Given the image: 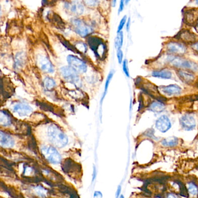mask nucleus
Returning a JSON list of instances; mask_svg holds the SVG:
<instances>
[{
  "mask_svg": "<svg viewBox=\"0 0 198 198\" xmlns=\"http://www.w3.org/2000/svg\"><path fill=\"white\" fill-rule=\"evenodd\" d=\"M47 134L50 141L56 147L63 148L68 143V137L57 125L51 124L48 128Z\"/></svg>",
  "mask_w": 198,
  "mask_h": 198,
  "instance_id": "f257e3e1",
  "label": "nucleus"
},
{
  "mask_svg": "<svg viewBox=\"0 0 198 198\" xmlns=\"http://www.w3.org/2000/svg\"><path fill=\"white\" fill-rule=\"evenodd\" d=\"M87 43L90 49L98 59L103 60L106 58L108 52L107 45L103 39L97 36H89Z\"/></svg>",
  "mask_w": 198,
  "mask_h": 198,
  "instance_id": "f03ea898",
  "label": "nucleus"
},
{
  "mask_svg": "<svg viewBox=\"0 0 198 198\" xmlns=\"http://www.w3.org/2000/svg\"><path fill=\"white\" fill-rule=\"evenodd\" d=\"M71 23L74 31L81 37H86L93 31V27L79 18H74L71 20Z\"/></svg>",
  "mask_w": 198,
  "mask_h": 198,
  "instance_id": "7ed1b4c3",
  "label": "nucleus"
},
{
  "mask_svg": "<svg viewBox=\"0 0 198 198\" xmlns=\"http://www.w3.org/2000/svg\"><path fill=\"white\" fill-rule=\"evenodd\" d=\"M42 154L50 163L54 164L60 163L62 157L57 149L51 146H43L41 149Z\"/></svg>",
  "mask_w": 198,
  "mask_h": 198,
  "instance_id": "20e7f679",
  "label": "nucleus"
},
{
  "mask_svg": "<svg viewBox=\"0 0 198 198\" xmlns=\"http://www.w3.org/2000/svg\"><path fill=\"white\" fill-rule=\"evenodd\" d=\"M69 66L75 70L77 73H84L87 70V66L83 60H80L76 56L69 55L67 57Z\"/></svg>",
  "mask_w": 198,
  "mask_h": 198,
  "instance_id": "39448f33",
  "label": "nucleus"
},
{
  "mask_svg": "<svg viewBox=\"0 0 198 198\" xmlns=\"http://www.w3.org/2000/svg\"><path fill=\"white\" fill-rule=\"evenodd\" d=\"M60 74L65 80L72 84H79L80 78L78 73L70 66H64L60 69Z\"/></svg>",
  "mask_w": 198,
  "mask_h": 198,
  "instance_id": "423d86ee",
  "label": "nucleus"
},
{
  "mask_svg": "<svg viewBox=\"0 0 198 198\" xmlns=\"http://www.w3.org/2000/svg\"><path fill=\"white\" fill-rule=\"evenodd\" d=\"M169 62L174 66L178 68L187 69H196L197 65L188 60H184L177 56H171L168 58Z\"/></svg>",
  "mask_w": 198,
  "mask_h": 198,
  "instance_id": "0eeeda50",
  "label": "nucleus"
},
{
  "mask_svg": "<svg viewBox=\"0 0 198 198\" xmlns=\"http://www.w3.org/2000/svg\"><path fill=\"white\" fill-rule=\"evenodd\" d=\"M37 62L40 69L45 73H52L54 72V65L47 56L39 55L37 56Z\"/></svg>",
  "mask_w": 198,
  "mask_h": 198,
  "instance_id": "6e6552de",
  "label": "nucleus"
},
{
  "mask_svg": "<svg viewBox=\"0 0 198 198\" xmlns=\"http://www.w3.org/2000/svg\"><path fill=\"white\" fill-rule=\"evenodd\" d=\"M64 8L70 14L75 15H81L84 10L83 5L77 1H66L64 3Z\"/></svg>",
  "mask_w": 198,
  "mask_h": 198,
  "instance_id": "1a4fd4ad",
  "label": "nucleus"
},
{
  "mask_svg": "<svg viewBox=\"0 0 198 198\" xmlns=\"http://www.w3.org/2000/svg\"><path fill=\"white\" fill-rule=\"evenodd\" d=\"M179 123L185 131H191L196 126V120L191 114H185L179 119Z\"/></svg>",
  "mask_w": 198,
  "mask_h": 198,
  "instance_id": "9d476101",
  "label": "nucleus"
},
{
  "mask_svg": "<svg viewBox=\"0 0 198 198\" xmlns=\"http://www.w3.org/2000/svg\"><path fill=\"white\" fill-rule=\"evenodd\" d=\"M155 126L159 131L164 133L171 129V123L167 116L162 115L156 121Z\"/></svg>",
  "mask_w": 198,
  "mask_h": 198,
  "instance_id": "9b49d317",
  "label": "nucleus"
},
{
  "mask_svg": "<svg viewBox=\"0 0 198 198\" xmlns=\"http://www.w3.org/2000/svg\"><path fill=\"white\" fill-rule=\"evenodd\" d=\"M146 94L149 95L151 97L156 99L159 101L162 102L164 100L163 97L159 94V92L158 90L157 87L151 83L144 84V85L142 87V89Z\"/></svg>",
  "mask_w": 198,
  "mask_h": 198,
  "instance_id": "f8f14e48",
  "label": "nucleus"
},
{
  "mask_svg": "<svg viewBox=\"0 0 198 198\" xmlns=\"http://www.w3.org/2000/svg\"><path fill=\"white\" fill-rule=\"evenodd\" d=\"M14 112L21 117L27 116L33 112V109L30 105L25 103H18L13 107Z\"/></svg>",
  "mask_w": 198,
  "mask_h": 198,
  "instance_id": "ddd939ff",
  "label": "nucleus"
},
{
  "mask_svg": "<svg viewBox=\"0 0 198 198\" xmlns=\"http://www.w3.org/2000/svg\"><path fill=\"white\" fill-rule=\"evenodd\" d=\"M167 50L169 52L174 54H184L187 51L186 47L183 44L176 41L168 43L167 44Z\"/></svg>",
  "mask_w": 198,
  "mask_h": 198,
  "instance_id": "4468645a",
  "label": "nucleus"
},
{
  "mask_svg": "<svg viewBox=\"0 0 198 198\" xmlns=\"http://www.w3.org/2000/svg\"><path fill=\"white\" fill-rule=\"evenodd\" d=\"M0 145L2 147L12 148L15 145V141L9 134L1 131L0 132Z\"/></svg>",
  "mask_w": 198,
  "mask_h": 198,
  "instance_id": "2eb2a0df",
  "label": "nucleus"
},
{
  "mask_svg": "<svg viewBox=\"0 0 198 198\" xmlns=\"http://www.w3.org/2000/svg\"><path fill=\"white\" fill-rule=\"evenodd\" d=\"M184 19L188 25L195 24L198 21V9H191L185 12Z\"/></svg>",
  "mask_w": 198,
  "mask_h": 198,
  "instance_id": "dca6fc26",
  "label": "nucleus"
},
{
  "mask_svg": "<svg viewBox=\"0 0 198 198\" xmlns=\"http://www.w3.org/2000/svg\"><path fill=\"white\" fill-rule=\"evenodd\" d=\"M160 89L163 93L169 96L181 94L182 91L181 88L177 84H170L167 86H162Z\"/></svg>",
  "mask_w": 198,
  "mask_h": 198,
  "instance_id": "f3484780",
  "label": "nucleus"
},
{
  "mask_svg": "<svg viewBox=\"0 0 198 198\" xmlns=\"http://www.w3.org/2000/svg\"><path fill=\"white\" fill-rule=\"evenodd\" d=\"M177 74L180 80L187 84L192 83L195 79V76L192 73L183 70H178L177 71Z\"/></svg>",
  "mask_w": 198,
  "mask_h": 198,
  "instance_id": "a211bd4d",
  "label": "nucleus"
},
{
  "mask_svg": "<svg viewBox=\"0 0 198 198\" xmlns=\"http://www.w3.org/2000/svg\"><path fill=\"white\" fill-rule=\"evenodd\" d=\"M179 35V39H181L186 43H194L196 40V36L190 31L184 30L183 32H180Z\"/></svg>",
  "mask_w": 198,
  "mask_h": 198,
  "instance_id": "6ab92c4d",
  "label": "nucleus"
},
{
  "mask_svg": "<svg viewBox=\"0 0 198 198\" xmlns=\"http://www.w3.org/2000/svg\"><path fill=\"white\" fill-rule=\"evenodd\" d=\"M165 108V106L162 102L160 101H154L152 102L149 106L148 109L151 112L159 113L162 112Z\"/></svg>",
  "mask_w": 198,
  "mask_h": 198,
  "instance_id": "aec40b11",
  "label": "nucleus"
},
{
  "mask_svg": "<svg viewBox=\"0 0 198 198\" xmlns=\"http://www.w3.org/2000/svg\"><path fill=\"white\" fill-rule=\"evenodd\" d=\"M152 76L155 77L161 78L164 79H170L172 77V73L167 69L154 71L152 73Z\"/></svg>",
  "mask_w": 198,
  "mask_h": 198,
  "instance_id": "412c9836",
  "label": "nucleus"
},
{
  "mask_svg": "<svg viewBox=\"0 0 198 198\" xmlns=\"http://www.w3.org/2000/svg\"><path fill=\"white\" fill-rule=\"evenodd\" d=\"M48 19H50L51 22L52 23V24H54L56 27H58L59 29H62L64 28V23L62 19V18L57 14H52V15H50V18H49Z\"/></svg>",
  "mask_w": 198,
  "mask_h": 198,
  "instance_id": "4be33fe9",
  "label": "nucleus"
},
{
  "mask_svg": "<svg viewBox=\"0 0 198 198\" xmlns=\"http://www.w3.org/2000/svg\"><path fill=\"white\" fill-rule=\"evenodd\" d=\"M0 123L3 126H9L12 123V119L10 114L6 110H2L1 111Z\"/></svg>",
  "mask_w": 198,
  "mask_h": 198,
  "instance_id": "5701e85b",
  "label": "nucleus"
},
{
  "mask_svg": "<svg viewBox=\"0 0 198 198\" xmlns=\"http://www.w3.org/2000/svg\"><path fill=\"white\" fill-rule=\"evenodd\" d=\"M162 145L166 147H174L178 144V139L175 137H170L162 141Z\"/></svg>",
  "mask_w": 198,
  "mask_h": 198,
  "instance_id": "b1692460",
  "label": "nucleus"
},
{
  "mask_svg": "<svg viewBox=\"0 0 198 198\" xmlns=\"http://www.w3.org/2000/svg\"><path fill=\"white\" fill-rule=\"evenodd\" d=\"M57 36H58V38L60 39L61 43L64 45L66 48H67L68 50H70L71 51L73 52L74 53L78 54H81L80 51L77 50V48L75 47V46L71 44L68 40H66L64 38V37H62V35H58Z\"/></svg>",
  "mask_w": 198,
  "mask_h": 198,
  "instance_id": "393cba45",
  "label": "nucleus"
},
{
  "mask_svg": "<svg viewBox=\"0 0 198 198\" xmlns=\"http://www.w3.org/2000/svg\"><path fill=\"white\" fill-rule=\"evenodd\" d=\"M113 74H114V71H113V70L110 71L109 74H108V77H107V78H106V81H105V84L104 92V94L102 95V98H101V105H102V101H103V100L104 99L106 95L107 94L108 89V88H109V84H110V83L111 80L112 79L113 77Z\"/></svg>",
  "mask_w": 198,
  "mask_h": 198,
  "instance_id": "a878e982",
  "label": "nucleus"
},
{
  "mask_svg": "<svg viewBox=\"0 0 198 198\" xmlns=\"http://www.w3.org/2000/svg\"><path fill=\"white\" fill-rule=\"evenodd\" d=\"M45 89L47 90L54 89L56 87V82L54 80L50 77H46L43 81Z\"/></svg>",
  "mask_w": 198,
  "mask_h": 198,
  "instance_id": "bb28decb",
  "label": "nucleus"
},
{
  "mask_svg": "<svg viewBox=\"0 0 198 198\" xmlns=\"http://www.w3.org/2000/svg\"><path fill=\"white\" fill-rule=\"evenodd\" d=\"M123 33L122 31L118 33L114 41V45L117 50L121 49L123 44Z\"/></svg>",
  "mask_w": 198,
  "mask_h": 198,
  "instance_id": "cd10ccee",
  "label": "nucleus"
},
{
  "mask_svg": "<svg viewBox=\"0 0 198 198\" xmlns=\"http://www.w3.org/2000/svg\"><path fill=\"white\" fill-rule=\"evenodd\" d=\"M34 191L35 194L40 198H45L47 196V191L41 186H37L35 187Z\"/></svg>",
  "mask_w": 198,
  "mask_h": 198,
  "instance_id": "c85d7f7f",
  "label": "nucleus"
},
{
  "mask_svg": "<svg viewBox=\"0 0 198 198\" xmlns=\"http://www.w3.org/2000/svg\"><path fill=\"white\" fill-rule=\"evenodd\" d=\"M188 189L189 193L192 196H196L198 194V187L195 184L192 183L188 184Z\"/></svg>",
  "mask_w": 198,
  "mask_h": 198,
  "instance_id": "c756f323",
  "label": "nucleus"
},
{
  "mask_svg": "<svg viewBox=\"0 0 198 198\" xmlns=\"http://www.w3.org/2000/svg\"><path fill=\"white\" fill-rule=\"evenodd\" d=\"M39 105L40 106V108L44 110L53 112L54 109V107L51 105L45 103V102H39Z\"/></svg>",
  "mask_w": 198,
  "mask_h": 198,
  "instance_id": "7c9ffc66",
  "label": "nucleus"
},
{
  "mask_svg": "<svg viewBox=\"0 0 198 198\" xmlns=\"http://www.w3.org/2000/svg\"><path fill=\"white\" fill-rule=\"evenodd\" d=\"M20 54L21 53L18 54L16 56V66L18 67H20L23 64V61H22L20 60H25V56L23 55H20Z\"/></svg>",
  "mask_w": 198,
  "mask_h": 198,
  "instance_id": "2f4dec72",
  "label": "nucleus"
},
{
  "mask_svg": "<svg viewBox=\"0 0 198 198\" xmlns=\"http://www.w3.org/2000/svg\"><path fill=\"white\" fill-rule=\"evenodd\" d=\"M126 21H127V16L125 15L123 17V18L121 19L120 23H119L118 28V33L122 31V30L124 27V25L126 23Z\"/></svg>",
  "mask_w": 198,
  "mask_h": 198,
  "instance_id": "473e14b6",
  "label": "nucleus"
},
{
  "mask_svg": "<svg viewBox=\"0 0 198 198\" xmlns=\"http://www.w3.org/2000/svg\"><path fill=\"white\" fill-rule=\"evenodd\" d=\"M123 70L126 76L128 77H130V72H129V66H128V61L127 60H124L123 62Z\"/></svg>",
  "mask_w": 198,
  "mask_h": 198,
  "instance_id": "72a5a7b5",
  "label": "nucleus"
},
{
  "mask_svg": "<svg viewBox=\"0 0 198 198\" xmlns=\"http://www.w3.org/2000/svg\"><path fill=\"white\" fill-rule=\"evenodd\" d=\"M116 55H117V58H118V62H119V64H121L123 62V53L122 50H121V49L117 50Z\"/></svg>",
  "mask_w": 198,
  "mask_h": 198,
  "instance_id": "f704fd0d",
  "label": "nucleus"
},
{
  "mask_svg": "<svg viewBox=\"0 0 198 198\" xmlns=\"http://www.w3.org/2000/svg\"><path fill=\"white\" fill-rule=\"evenodd\" d=\"M84 3L89 6H95L97 5H98V1H84Z\"/></svg>",
  "mask_w": 198,
  "mask_h": 198,
  "instance_id": "c9c22d12",
  "label": "nucleus"
},
{
  "mask_svg": "<svg viewBox=\"0 0 198 198\" xmlns=\"http://www.w3.org/2000/svg\"><path fill=\"white\" fill-rule=\"evenodd\" d=\"M124 8V1H121L120 2V5H119V10H118V14H120V12H122Z\"/></svg>",
  "mask_w": 198,
  "mask_h": 198,
  "instance_id": "e433bc0d",
  "label": "nucleus"
},
{
  "mask_svg": "<svg viewBox=\"0 0 198 198\" xmlns=\"http://www.w3.org/2000/svg\"><path fill=\"white\" fill-rule=\"evenodd\" d=\"M102 194L100 191H95L94 195V198H102Z\"/></svg>",
  "mask_w": 198,
  "mask_h": 198,
  "instance_id": "4c0bfd02",
  "label": "nucleus"
},
{
  "mask_svg": "<svg viewBox=\"0 0 198 198\" xmlns=\"http://www.w3.org/2000/svg\"><path fill=\"white\" fill-rule=\"evenodd\" d=\"M122 191V187L120 185H119L118 188V189L116 191V198H118L120 197V193Z\"/></svg>",
  "mask_w": 198,
  "mask_h": 198,
  "instance_id": "58836bf2",
  "label": "nucleus"
},
{
  "mask_svg": "<svg viewBox=\"0 0 198 198\" xmlns=\"http://www.w3.org/2000/svg\"><path fill=\"white\" fill-rule=\"evenodd\" d=\"M96 177H97V170H96V167L94 166L93 173V179H92L93 181H94L95 178H96Z\"/></svg>",
  "mask_w": 198,
  "mask_h": 198,
  "instance_id": "ea45409f",
  "label": "nucleus"
},
{
  "mask_svg": "<svg viewBox=\"0 0 198 198\" xmlns=\"http://www.w3.org/2000/svg\"><path fill=\"white\" fill-rule=\"evenodd\" d=\"M130 23H131V19H130V18H129L128 21H127V25H126V29H127V31H129V30H130Z\"/></svg>",
  "mask_w": 198,
  "mask_h": 198,
  "instance_id": "a19ab883",
  "label": "nucleus"
},
{
  "mask_svg": "<svg viewBox=\"0 0 198 198\" xmlns=\"http://www.w3.org/2000/svg\"><path fill=\"white\" fill-rule=\"evenodd\" d=\"M192 48L194 50H196V51L198 52V42H196V43L193 44V45H192Z\"/></svg>",
  "mask_w": 198,
  "mask_h": 198,
  "instance_id": "79ce46f5",
  "label": "nucleus"
},
{
  "mask_svg": "<svg viewBox=\"0 0 198 198\" xmlns=\"http://www.w3.org/2000/svg\"><path fill=\"white\" fill-rule=\"evenodd\" d=\"M167 198H177V196L175 195H174V194H173V193H170V194H168V196H167Z\"/></svg>",
  "mask_w": 198,
  "mask_h": 198,
  "instance_id": "37998d69",
  "label": "nucleus"
},
{
  "mask_svg": "<svg viewBox=\"0 0 198 198\" xmlns=\"http://www.w3.org/2000/svg\"><path fill=\"white\" fill-rule=\"evenodd\" d=\"M119 198H124V196H123V195H121L120 196Z\"/></svg>",
  "mask_w": 198,
  "mask_h": 198,
  "instance_id": "c03bdc74",
  "label": "nucleus"
},
{
  "mask_svg": "<svg viewBox=\"0 0 198 198\" xmlns=\"http://www.w3.org/2000/svg\"><path fill=\"white\" fill-rule=\"evenodd\" d=\"M196 29H197V30H198V22H197V23H196Z\"/></svg>",
  "mask_w": 198,
  "mask_h": 198,
  "instance_id": "a18cd8bd",
  "label": "nucleus"
}]
</instances>
